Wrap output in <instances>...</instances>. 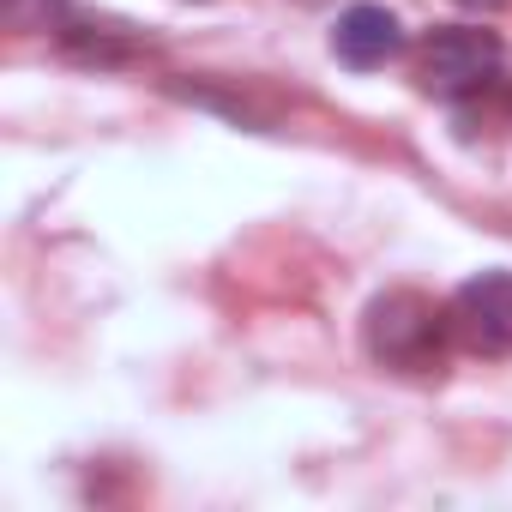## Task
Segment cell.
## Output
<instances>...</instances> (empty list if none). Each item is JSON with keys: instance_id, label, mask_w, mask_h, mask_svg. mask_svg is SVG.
I'll use <instances>...</instances> for the list:
<instances>
[{"instance_id": "1", "label": "cell", "mask_w": 512, "mask_h": 512, "mask_svg": "<svg viewBox=\"0 0 512 512\" xmlns=\"http://www.w3.org/2000/svg\"><path fill=\"white\" fill-rule=\"evenodd\" d=\"M362 338H368V356L380 368H392V374H434L440 356H446L452 320L422 290H386V296L368 302Z\"/></svg>"}, {"instance_id": "2", "label": "cell", "mask_w": 512, "mask_h": 512, "mask_svg": "<svg viewBox=\"0 0 512 512\" xmlns=\"http://www.w3.org/2000/svg\"><path fill=\"white\" fill-rule=\"evenodd\" d=\"M494 67H500V37L470 25H440L416 55V79L428 97H470L494 79Z\"/></svg>"}, {"instance_id": "3", "label": "cell", "mask_w": 512, "mask_h": 512, "mask_svg": "<svg viewBox=\"0 0 512 512\" xmlns=\"http://www.w3.org/2000/svg\"><path fill=\"white\" fill-rule=\"evenodd\" d=\"M452 344L470 356H512V272H476L458 284L452 308Z\"/></svg>"}, {"instance_id": "4", "label": "cell", "mask_w": 512, "mask_h": 512, "mask_svg": "<svg viewBox=\"0 0 512 512\" xmlns=\"http://www.w3.org/2000/svg\"><path fill=\"white\" fill-rule=\"evenodd\" d=\"M332 49H338V61H344V67H356V73H374V67H386V61L404 49V25H398L386 7L362 0V7H350V13L338 19V31H332Z\"/></svg>"}, {"instance_id": "5", "label": "cell", "mask_w": 512, "mask_h": 512, "mask_svg": "<svg viewBox=\"0 0 512 512\" xmlns=\"http://www.w3.org/2000/svg\"><path fill=\"white\" fill-rule=\"evenodd\" d=\"M458 7H494V0H458Z\"/></svg>"}]
</instances>
